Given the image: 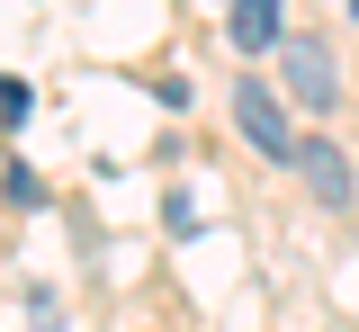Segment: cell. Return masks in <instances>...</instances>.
<instances>
[{
	"mask_svg": "<svg viewBox=\"0 0 359 332\" xmlns=\"http://www.w3.org/2000/svg\"><path fill=\"white\" fill-rule=\"evenodd\" d=\"M278 90L297 99V108H332L341 99V63L323 36H278Z\"/></svg>",
	"mask_w": 359,
	"mask_h": 332,
	"instance_id": "1",
	"label": "cell"
},
{
	"mask_svg": "<svg viewBox=\"0 0 359 332\" xmlns=\"http://www.w3.org/2000/svg\"><path fill=\"white\" fill-rule=\"evenodd\" d=\"M233 126H243V144H252V153H269V162H287V153H297L287 90H269V81H243V90H233Z\"/></svg>",
	"mask_w": 359,
	"mask_h": 332,
	"instance_id": "2",
	"label": "cell"
},
{
	"mask_svg": "<svg viewBox=\"0 0 359 332\" xmlns=\"http://www.w3.org/2000/svg\"><path fill=\"white\" fill-rule=\"evenodd\" d=\"M287 162H297V180H306V189L323 198V207H351V198H359V180H351V153H341V144L297 135V153H287Z\"/></svg>",
	"mask_w": 359,
	"mask_h": 332,
	"instance_id": "3",
	"label": "cell"
},
{
	"mask_svg": "<svg viewBox=\"0 0 359 332\" xmlns=\"http://www.w3.org/2000/svg\"><path fill=\"white\" fill-rule=\"evenodd\" d=\"M278 18H287L278 0H233V9H224V36H233V54H278V36H287Z\"/></svg>",
	"mask_w": 359,
	"mask_h": 332,
	"instance_id": "4",
	"label": "cell"
},
{
	"mask_svg": "<svg viewBox=\"0 0 359 332\" xmlns=\"http://www.w3.org/2000/svg\"><path fill=\"white\" fill-rule=\"evenodd\" d=\"M27 117V81H0V126H18Z\"/></svg>",
	"mask_w": 359,
	"mask_h": 332,
	"instance_id": "5",
	"label": "cell"
},
{
	"mask_svg": "<svg viewBox=\"0 0 359 332\" xmlns=\"http://www.w3.org/2000/svg\"><path fill=\"white\" fill-rule=\"evenodd\" d=\"M351 9H359V0H351Z\"/></svg>",
	"mask_w": 359,
	"mask_h": 332,
	"instance_id": "6",
	"label": "cell"
}]
</instances>
